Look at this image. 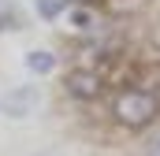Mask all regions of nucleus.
I'll list each match as a JSON object with an SVG mask.
<instances>
[{"label":"nucleus","mask_w":160,"mask_h":156,"mask_svg":"<svg viewBox=\"0 0 160 156\" xmlns=\"http://www.w3.org/2000/svg\"><path fill=\"white\" fill-rule=\"evenodd\" d=\"M63 7H67V0H38V15L41 19H60Z\"/></svg>","instance_id":"5"},{"label":"nucleus","mask_w":160,"mask_h":156,"mask_svg":"<svg viewBox=\"0 0 160 156\" xmlns=\"http://www.w3.org/2000/svg\"><path fill=\"white\" fill-rule=\"evenodd\" d=\"M153 156H160V141H157V145H153Z\"/></svg>","instance_id":"7"},{"label":"nucleus","mask_w":160,"mask_h":156,"mask_svg":"<svg viewBox=\"0 0 160 156\" xmlns=\"http://www.w3.org/2000/svg\"><path fill=\"white\" fill-rule=\"evenodd\" d=\"M71 22H75V26H78V30H86V26H89V22H93V11H89V7H86V4H78V7H75V11H71Z\"/></svg>","instance_id":"6"},{"label":"nucleus","mask_w":160,"mask_h":156,"mask_svg":"<svg viewBox=\"0 0 160 156\" xmlns=\"http://www.w3.org/2000/svg\"><path fill=\"white\" fill-rule=\"evenodd\" d=\"M67 4H89V0H67Z\"/></svg>","instance_id":"8"},{"label":"nucleus","mask_w":160,"mask_h":156,"mask_svg":"<svg viewBox=\"0 0 160 156\" xmlns=\"http://www.w3.org/2000/svg\"><path fill=\"white\" fill-rule=\"evenodd\" d=\"M38 100V93L34 89H15V93H8L4 97V115H15V119H22L26 112H30V104Z\"/></svg>","instance_id":"3"},{"label":"nucleus","mask_w":160,"mask_h":156,"mask_svg":"<svg viewBox=\"0 0 160 156\" xmlns=\"http://www.w3.org/2000/svg\"><path fill=\"white\" fill-rule=\"evenodd\" d=\"M63 89L75 100H97L101 89H104V75H97V67H75L63 78Z\"/></svg>","instance_id":"2"},{"label":"nucleus","mask_w":160,"mask_h":156,"mask_svg":"<svg viewBox=\"0 0 160 156\" xmlns=\"http://www.w3.org/2000/svg\"><path fill=\"white\" fill-rule=\"evenodd\" d=\"M26 67H30L34 75H52V71H56V56L45 52V48H34V52H26Z\"/></svg>","instance_id":"4"},{"label":"nucleus","mask_w":160,"mask_h":156,"mask_svg":"<svg viewBox=\"0 0 160 156\" xmlns=\"http://www.w3.org/2000/svg\"><path fill=\"white\" fill-rule=\"evenodd\" d=\"M160 112V100L157 93H149V89H138V85H127L119 97H116V104H112V115L116 123H123L127 130H142V126H149Z\"/></svg>","instance_id":"1"}]
</instances>
